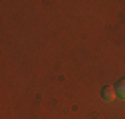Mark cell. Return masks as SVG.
Segmentation results:
<instances>
[{
	"label": "cell",
	"mask_w": 125,
	"mask_h": 119,
	"mask_svg": "<svg viewBox=\"0 0 125 119\" xmlns=\"http://www.w3.org/2000/svg\"><path fill=\"white\" fill-rule=\"evenodd\" d=\"M101 95H103V99H105V101H113V99H115V95H117V91H115V87L105 85V87L101 89Z\"/></svg>",
	"instance_id": "obj_1"
},
{
	"label": "cell",
	"mask_w": 125,
	"mask_h": 119,
	"mask_svg": "<svg viewBox=\"0 0 125 119\" xmlns=\"http://www.w3.org/2000/svg\"><path fill=\"white\" fill-rule=\"evenodd\" d=\"M115 91H117V95H119L121 99H125V79H121V81L117 83V87H115Z\"/></svg>",
	"instance_id": "obj_2"
}]
</instances>
